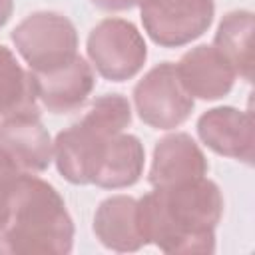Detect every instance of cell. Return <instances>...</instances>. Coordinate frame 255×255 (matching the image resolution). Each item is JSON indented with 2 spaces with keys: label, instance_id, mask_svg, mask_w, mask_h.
<instances>
[{
  "label": "cell",
  "instance_id": "1",
  "mask_svg": "<svg viewBox=\"0 0 255 255\" xmlns=\"http://www.w3.org/2000/svg\"><path fill=\"white\" fill-rule=\"evenodd\" d=\"M223 207L219 185L203 175L145 193L137 199V221L145 243L165 253H213Z\"/></svg>",
  "mask_w": 255,
  "mask_h": 255
},
{
  "label": "cell",
  "instance_id": "2",
  "mask_svg": "<svg viewBox=\"0 0 255 255\" xmlns=\"http://www.w3.org/2000/svg\"><path fill=\"white\" fill-rule=\"evenodd\" d=\"M8 223L0 255H66L74 247V221L62 195L36 173H22L8 195Z\"/></svg>",
  "mask_w": 255,
  "mask_h": 255
},
{
  "label": "cell",
  "instance_id": "3",
  "mask_svg": "<svg viewBox=\"0 0 255 255\" xmlns=\"http://www.w3.org/2000/svg\"><path fill=\"white\" fill-rule=\"evenodd\" d=\"M10 38L18 56L34 74L52 72L78 56L76 26L62 12H32L16 24Z\"/></svg>",
  "mask_w": 255,
  "mask_h": 255
},
{
  "label": "cell",
  "instance_id": "4",
  "mask_svg": "<svg viewBox=\"0 0 255 255\" xmlns=\"http://www.w3.org/2000/svg\"><path fill=\"white\" fill-rule=\"evenodd\" d=\"M86 52L92 68L110 82H126L137 76L147 60V44L141 32L126 18H104L88 34Z\"/></svg>",
  "mask_w": 255,
  "mask_h": 255
},
{
  "label": "cell",
  "instance_id": "5",
  "mask_svg": "<svg viewBox=\"0 0 255 255\" xmlns=\"http://www.w3.org/2000/svg\"><path fill=\"white\" fill-rule=\"evenodd\" d=\"M133 106L143 124L167 131L191 116L195 100L183 86L175 62H161L135 84Z\"/></svg>",
  "mask_w": 255,
  "mask_h": 255
},
{
  "label": "cell",
  "instance_id": "6",
  "mask_svg": "<svg viewBox=\"0 0 255 255\" xmlns=\"http://www.w3.org/2000/svg\"><path fill=\"white\" fill-rule=\"evenodd\" d=\"M141 24L161 48L187 46L205 34L215 16L213 0H141Z\"/></svg>",
  "mask_w": 255,
  "mask_h": 255
},
{
  "label": "cell",
  "instance_id": "7",
  "mask_svg": "<svg viewBox=\"0 0 255 255\" xmlns=\"http://www.w3.org/2000/svg\"><path fill=\"white\" fill-rule=\"evenodd\" d=\"M197 135L217 155L253 161V118L245 110L233 106L207 110L197 120Z\"/></svg>",
  "mask_w": 255,
  "mask_h": 255
},
{
  "label": "cell",
  "instance_id": "8",
  "mask_svg": "<svg viewBox=\"0 0 255 255\" xmlns=\"http://www.w3.org/2000/svg\"><path fill=\"white\" fill-rule=\"evenodd\" d=\"M34 82H36L38 102L48 112L72 114L84 108V104L88 102L96 86V74L92 64H88L86 58L78 54L72 62L52 72L34 74Z\"/></svg>",
  "mask_w": 255,
  "mask_h": 255
},
{
  "label": "cell",
  "instance_id": "9",
  "mask_svg": "<svg viewBox=\"0 0 255 255\" xmlns=\"http://www.w3.org/2000/svg\"><path fill=\"white\" fill-rule=\"evenodd\" d=\"M207 169V157L197 141L185 131H175L155 143L147 179L153 189H161L203 177Z\"/></svg>",
  "mask_w": 255,
  "mask_h": 255
},
{
  "label": "cell",
  "instance_id": "10",
  "mask_svg": "<svg viewBox=\"0 0 255 255\" xmlns=\"http://www.w3.org/2000/svg\"><path fill=\"white\" fill-rule=\"evenodd\" d=\"M175 66L183 86L193 100H221L233 90L237 80L231 64L213 44H199L187 50Z\"/></svg>",
  "mask_w": 255,
  "mask_h": 255
},
{
  "label": "cell",
  "instance_id": "11",
  "mask_svg": "<svg viewBox=\"0 0 255 255\" xmlns=\"http://www.w3.org/2000/svg\"><path fill=\"white\" fill-rule=\"evenodd\" d=\"M84 122H74L54 139V161L60 175L74 185H90L106 139Z\"/></svg>",
  "mask_w": 255,
  "mask_h": 255
},
{
  "label": "cell",
  "instance_id": "12",
  "mask_svg": "<svg viewBox=\"0 0 255 255\" xmlns=\"http://www.w3.org/2000/svg\"><path fill=\"white\" fill-rule=\"evenodd\" d=\"M0 145L24 173H42L54 161V141L40 116H20L2 122Z\"/></svg>",
  "mask_w": 255,
  "mask_h": 255
},
{
  "label": "cell",
  "instance_id": "13",
  "mask_svg": "<svg viewBox=\"0 0 255 255\" xmlns=\"http://www.w3.org/2000/svg\"><path fill=\"white\" fill-rule=\"evenodd\" d=\"M145 163V149L137 135L133 133H116L106 139L92 183L102 189H124L139 181Z\"/></svg>",
  "mask_w": 255,
  "mask_h": 255
},
{
  "label": "cell",
  "instance_id": "14",
  "mask_svg": "<svg viewBox=\"0 0 255 255\" xmlns=\"http://www.w3.org/2000/svg\"><path fill=\"white\" fill-rule=\"evenodd\" d=\"M94 233L112 251H137L145 243L137 221V199L131 195H112L94 213Z\"/></svg>",
  "mask_w": 255,
  "mask_h": 255
},
{
  "label": "cell",
  "instance_id": "15",
  "mask_svg": "<svg viewBox=\"0 0 255 255\" xmlns=\"http://www.w3.org/2000/svg\"><path fill=\"white\" fill-rule=\"evenodd\" d=\"M20 116H40L34 74L0 44V124Z\"/></svg>",
  "mask_w": 255,
  "mask_h": 255
},
{
  "label": "cell",
  "instance_id": "16",
  "mask_svg": "<svg viewBox=\"0 0 255 255\" xmlns=\"http://www.w3.org/2000/svg\"><path fill=\"white\" fill-rule=\"evenodd\" d=\"M253 30H255L253 12L233 10L221 18L213 38V46L231 64L235 76L245 82H251V72H253V58H251Z\"/></svg>",
  "mask_w": 255,
  "mask_h": 255
},
{
  "label": "cell",
  "instance_id": "17",
  "mask_svg": "<svg viewBox=\"0 0 255 255\" xmlns=\"http://www.w3.org/2000/svg\"><path fill=\"white\" fill-rule=\"evenodd\" d=\"M80 122L102 135L122 133L131 124V104L122 94H104L90 102L80 116Z\"/></svg>",
  "mask_w": 255,
  "mask_h": 255
},
{
  "label": "cell",
  "instance_id": "18",
  "mask_svg": "<svg viewBox=\"0 0 255 255\" xmlns=\"http://www.w3.org/2000/svg\"><path fill=\"white\" fill-rule=\"evenodd\" d=\"M24 171L20 169V165L12 159V155L0 145V201H6L10 191L14 189L16 181L20 179Z\"/></svg>",
  "mask_w": 255,
  "mask_h": 255
},
{
  "label": "cell",
  "instance_id": "19",
  "mask_svg": "<svg viewBox=\"0 0 255 255\" xmlns=\"http://www.w3.org/2000/svg\"><path fill=\"white\" fill-rule=\"evenodd\" d=\"M92 4L106 12H124L139 6L141 0H92Z\"/></svg>",
  "mask_w": 255,
  "mask_h": 255
},
{
  "label": "cell",
  "instance_id": "20",
  "mask_svg": "<svg viewBox=\"0 0 255 255\" xmlns=\"http://www.w3.org/2000/svg\"><path fill=\"white\" fill-rule=\"evenodd\" d=\"M14 10V0H0V28L10 20Z\"/></svg>",
  "mask_w": 255,
  "mask_h": 255
},
{
  "label": "cell",
  "instance_id": "21",
  "mask_svg": "<svg viewBox=\"0 0 255 255\" xmlns=\"http://www.w3.org/2000/svg\"><path fill=\"white\" fill-rule=\"evenodd\" d=\"M8 213H10V209H8V199H6V201H0V235H2V231H4V227H6V223H8Z\"/></svg>",
  "mask_w": 255,
  "mask_h": 255
}]
</instances>
